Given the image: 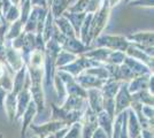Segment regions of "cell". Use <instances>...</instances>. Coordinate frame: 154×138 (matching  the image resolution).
Returning <instances> with one entry per match:
<instances>
[{
  "instance_id": "6da1fadb",
  "label": "cell",
  "mask_w": 154,
  "mask_h": 138,
  "mask_svg": "<svg viewBox=\"0 0 154 138\" xmlns=\"http://www.w3.org/2000/svg\"><path fill=\"white\" fill-rule=\"evenodd\" d=\"M110 11L112 8L109 6L108 0H103L99 11L93 14V17L91 21L90 31H89V41L90 44L96 40L97 37H99L103 29L108 24L109 17H110Z\"/></svg>"
},
{
  "instance_id": "7a4b0ae2",
  "label": "cell",
  "mask_w": 154,
  "mask_h": 138,
  "mask_svg": "<svg viewBox=\"0 0 154 138\" xmlns=\"http://www.w3.org/2000/svg\"><path fill=\"white\" fill-rule=\"evenodd\" d=\"M97 47H105L110 51H120V52L125 53L127 48L129 47V43L125 36H120V35H105L101 33L99 37H97L96 40Z\"/></svg>"
},
{
  "instance_id": "3957f363",
  "label": "cell",
  "mask_w": 154,
  "mask_h": 138,
  "mask_svg": "<svg viewBox=\"0 0 154 138\" xmlns=\"http://www.w3.org/2000/svg\"><path fill=\"white\" fill-rule=\"evenodd\" d=\"M55 74L58 75L60 79L62 81L64 85V89H66V93L67 96H75V97H81V98L86 99L88 94H86V90L83 89L82 86L79 85L76 82V79L74 76H71L70 74L66 72H62V70H58Z\"/></svg>"
},
{
  "instance_id": "277c9868",
  "label": "cell",
  "mask_w": 154,
  "mask_h": 138,
  "mask_svg": "<svg viewBox=\"0 0 154 138\" xmlns=\"http://www.w3.org/2000/svg\"><path fill=\"white\" fill-rule=\"evenodd\" d=\"M31 93H30V78L26 72V83L22 89V91L20 92L16 97V114H15V118L14 122H17L22 118L23 113L26 112V107L31 103Z\"/></svg>"
},
{
  "instance_id": "5b68a950",
  "label": "cell",
  "mask_w": 154,
  "mask_h": 138,
  "mask_svg": "<svg viewBox=\"0 0 154 138\" xmlns=\"http://www.w3.org/2000/svg\"><path fill=\"white\" fill-rule=\"evenodd\" d=\"M78 122L82 125V138H91L92 133L96 131V129L99 127L98 120H97V114L89 106H86V108L84 109Z\"/></svg>"
},
{
  "instance_id": "8992f818",
  "label": "cell",
  "mask_w": 154,
  "mask_h": 138,
  "mask_svg": "<svg viewBox=\"0 0 154 138\" xmlns=\"http://www.w3.org/2000/svg\"><path fill=\"white\" fill-rule=\"evenodd\" d=\"M52 121H62L70 127L79 121L83 112L81 111H66L55 104H52Z\"/></svg>"
},
{
  "instance_id": "52a82bcc",
  "label": "cell",
  "mask_w": 154,
  "mask_h": 138,
  "mask_svg": "<svg viewBox=\"0 0 154 138\" xmlns=\"http://www.w3.org/2000/svg\"><path fill=\"white\" fill-rule=\"evenodd\" d=\"M64 127H69L67 123H64L62 121H48L42 124H31L29 125V129H31L32 131L36 133V136L38 138H46L54 132L61 130Z\"/></svg>"
},
{
  "instance_id": "ba28073f",
  "label": "cell",
  "mask_w": 154,
  "mask_h": 138,
  "mask_svg": "<svg viewBox=\"0 0 154 138\" xmlns=\"http://www.w3.org/2000/svg\"><path fill=\"white\" fill-rule=\"evenodd\" d=\"M131 94L128 91V83L123 82L115 96V111L114 116H117L124 111H128L131 105Z\"/></svg>"
},
{
  "instance_id": "9c48e42d",
  "label": "cell",
  "mask_w": 154,
  "mask_h": 138,
  "mask_svg": "<svg viewBox=\"0 0 154 138\" xmlns=\"http://www.w3.org/2000/svg\"><path fill=\"white\" fill-rule=\"evenodd\" d=\"M9 43V41H8ZM6 66L13 72H19L24 65L21 52L17 50H14L11 44H7L6 41Z\"/></svg>"
},
{
  "instance_id": "30bf717a",
  "label": "cell",
  "mask_w": 154,
  "mask_h": 138,
  "mask_svg": "<svg viewBox=\"0 0 154 138\" xmlns=\"http://www.w3.org/2000/svg\"><path fill=\"white\" fill-rule=\"evenodd\" d=\"M75 79H76L77 83L82 86L83 89H85V90H89V89H100L101 90V87L106 83V81L97 78V77L92 76V75L86 74L85 72H81L78 76L75 77Z\"/></svg>"
},
{
  "instance_id": "8fae6325",
  "label": "cell",
  "mask_w": 154,
  "mask_h": 138,
  "mask_svg": "<svg viewBox=\"0 0 154 138\" xmlns=\"http://www.w3.org/2000/svg\"><path fill=\"white\" fill-rule=\"evenodd\" d=\"M61 50L71 53V54H75V55H82L91 48L84 45L83 43L79 40V38L75 37V38H66L64 43L61 46Z\"/></svg>"
},
{
  "instance_id": "7c38bea8",
  "label": "cell",
  "mask_w": 154,
  "mask_h": 138,
  "mask_svg": "<svg viewBox=\"0 0 154 138\" xmlns=\"http://www.w3.org/2000/svg\"><path fill=\"white\" fill-rule=\"evenodd\" d=\"M86 101L88 106L93 112L98 114L103 111V93L100 89H89L86 90Z\"/></svg>"
},
{
  "instance_id": "4fadbf2b",
  "label": "cell",
  "mask_w": 154,
  "mask_h": 138,
  "mask_svg": "<svg viewBox=\"0 0 154 138\" xmlns=\"http://www.w3.org/2000/svg\"><path fill=\"white\" fill-rule=\"evenodd\" d=\"M125 55L129 57V58H132V59L139 61V62H141V63H144V65H145V66H147L151 70H153V67H154L153 57L147 55L146 53H144L143 51L138 50L137 47L132 46L131 44H130L129 47L127 48V51H125Z\"/></svg>"
},
{
  "instance_id": "5bb4252c",
  "label": "cell",
  "mask_w": 154,
  "mask_h": 138,
  "mask_svg": "<svg viewBox=\"0 0 154 138\" xmlns=\"http://www.w3.org/2000/svg\"><path fill=\"white\" fill-rule=\"evenodd\" d=\"M88 106L86 99L81 98V97H75V96H67L63 103L60 105L61 108L66 111H81L84 112V109Z\"/></svg>"
},
{
  "instance_id": "9a60e30c",
  "label": "cell",
  "mask_w": 154,
  "mask_h": 138,
  "mask_svg": "<svg viewBox=\"0 0 154 138\" xmlns=\"http://www.w3.org/2000/svg\"><path fill=\"white\" fill-rule=\"evenodd\" d=\"M123 63L131 70V72L134 74L135 77L153 74V70H151L147 66H145L144 63H141V62H139V61H137V60H135V59H132V58H129L127 55H125V59L123 61Z\"/></svg>"
},
{
  "instance_id": "2e32d148",
  "label": "cell",
  "mask_w": 154,
  "mask_h": 138,
  "mask_svg": "<svg viewBox=\"0 0 154 138\" xmlns=\"http://www.w3.org/2000/svg\"><path fill=\"white\" fill-rule=\"evenodd\" d=\"M125 38L129 43H132V44L153 46L154 33L153 31H139V32L130 33L128 36H125Z\"/></svg>"
},
{
  "instance_id": "e0dca14e",
  "label": "cell",
  "mask_w": 154,
  "mask_h": 138,
  "mask_svg": "<svg viewBox=\"0 0 154 138\" xmlns=\"http://www.w3.org/2000/svg\"><path fill=\"white\" fill-rule=\"evenodd\" d=\"M35 50H36V33H26V32L24 43H23V45H22V48L20 50L24 65L28 63L29 58H30L31 53L33 52Z\"/></svg>"
},
{
  "instance_id": "ac0fdd59",
  "label": "cell",
  "mask_w": 154,
  "mask_h": 138,
  "mask_svg": "<svg viewBox=\"0 0 154 138\" xmlns=\"http://www.w3.org/2000/svg\"><path fill=\"white\" fill-rule=\"evenodd\" d=\"M38 113H37V107L35 105V103L31 100V103L29 104V106L26 107V112L23 113V115H22V128H21V137L23 138L26 136V131H28V129H29V125L32 123V121H33V118L35 116L37 115Z\"/></svg>"
},
{
  "instance_id": "d6986e66",
  "label": "cell",
  "mask_w": 154,
  "mask_h": 138,
  "mask_svg": "<svg viewBox=\"0 0 154 138\" xmlns=\"http://www.w3.org/2000/svg\"><path fill=\"white\" fill-rule=\"evenodd\" d=\"M85 15L86 13H75V12H69V11H66L62 14V16L64 19H67L68 22L71 24L77 38H79V31H81V28L84 22V19H85Z\"/></svg>"
},
{
  "instance_id": "ffe728a7",
  "label": "cell",
  "mask_w": 154,
  "mask_h": 138,
  "mask_svg": "<svg viewBox=\"0 0 154 138\" xmlns=\"http://www.w3.org/2000/svg\"><path fill=\"white\" fill-rule=\"evenodd\" d=\"M127 131H128L129 138H137L141 132L140 123L135 115V113L130 108L128 109V115H127Z\"/></svg>"
},
{
  "instance_id": "44dd1931",
  "label": "cell",
  "mask_w": 154,
  "mask_h": 138,
  "mask_svg": "<svg viewBox=\"0 0 154 138\" xmlns=\"http://www.w3.org/2000/svg\"><path fill=\"white\" fill-rule=\"evenodd\" d=\"M14 74L5 63L0 62V86L6 92L12 91Z\"/></svg>"
},
{
  "instance_id": "7402d4cb",
  "label": "cell",
  "mask_w": 154,
  "mask_h": 138,
  "mask_svg": "<svg viewBox=\"0 0 154 138\" xmlns=\"http://www.w3.org/2000/svg\"><path fill=\"white\" fill-rule=\"evenodd\" d=\"M110 50L108 48H105V47H96L93 50H89L88 52H85L83 54L84 57L89 58V59H92L101 63V65H106L107 62V59H108V55L110 54Z\"/></svg>"
},
{
  "instance_id": "603a6c76",
  "label": "cell",
  "mask_w": 154,
  "mask_h": 138,
  "mask_svg": "<svg viewBox=\"0 0 154 138\" xmlns=\"http://www.w3.org/2000/svg\"><path fill=\"white\" fill-rule=\"evenodd\" d=\"M151 75L138 76V77H135L130 82H128V91L130 92V94L137 93V92L141 91V90H146L148 87V81H149Z\"/></svg>"
},
{
  "instance_id": "cb8c5ba5",
  "label": "cell",
  "mask_w": 154,
  "mask_h": 138,
  "mask_svg": "<svg viewBox=\"0 0 154 138\" xmlns=\"http://www.w3.org/2000/svg\"><path fill=\"white\" fill-rule=\"evenodd\" d=\"M97 120H98V125L103 129V131L106 132L107 137H112V131H113V122H114V118H112L109 114L101 111L100 113L97 114Z\"/></svg>"
},
{
  "instance_id": "d4e9b609",
  "label": "cell",
  "mask_w": 154,
  "mask_h": 138,
  "mask_svg": "<svg viewBox=\"0 0 154 138\" xmlns=\"http://www.w3.org/2000/svg\"><path fill=\"white\" fill-rule=\"evenodd\" d=\"M16 97L13 94L12 92H8L6 94V98L4 101V106H5V112H6L7 118L11 123L14 122V118H15V114H16Z\"/></svg>"
},
{
  "instance_id": "484cf974",
  "label": "cell",
  "mask_w": 154,
  "mask_h": 138,
  "mask_svg": "<svg viewBox=\"0 0 154 138\" xmlns=\"http://www.w3.org/2000/svg\"><path fill=\"white\" fill-rule=\"evenodd\" d=\"M26 66H23L19 72H16L13 76V87H12V93L17 96L20 92L22 91L24 83H26Z\"/></svg>"
},
{
  "instance_id": "4316f807",
  "label": "cell",
  "mask_w": 154,
  "mask_h": 138,
  "mask_svg": "<svg viewBox=\"0 0 154 138\" xmlns=\"http://www.w3.org/2000/svg\"><path fill=\"white\" fill-rule=\"evenodd\" d=\"M54 24L57 26V28L60 30V32L62 33L64 37H67V38H75L76 37L77 38L76 33L74 31L71 24L68 22L67 19H64L63 16H60L58 19H54Z\"/></svg>"
},
{
  "instance_id": "83f0119b",
  "label": "cell",
  "mask_w": 154,
  "mask_h": 138,
  "mask_svg": "<svg viewBox=\"0 0 154 138\" xmlns=\"http://www.w3.org/2000/svg\"><path fill=\"white\" fill-rule=\"evenodd\" d=\"M38 17H39V8L32 7L31 13L29 15L26 24L23 26V31L26 33H36L37 26H38Z\"/></svg>"
},
{
  "instance_id": "f1b7e54d",
  "label": "cell",
  "mask_w": 154,
  "mask_h": 138,
  "mask_svg": "<svg viewBox=\"0 0 154 138\" xmlns=\"http://www.w3.org/2000/svg\"><path fill=\"white\" fill-rule=\"evenodd\" d=\"M121 86V82H117V81H112V79H107L105 85L101 87V93H103V97L105 98H113L115 99V96L119 89Z\"/></svg>"
},
{
  "instance_id": "f546056e",
  "label": "cell",
  "mask_w": 154,
  "mask_h": 138,
  "mask_svg": "<svg viewBox=\"0 0 154 138\" xmlns=\"http://www.w3.org/2000/svg\"><path fill=\"white\" fill-rule=\"evenodd\" d=\"M68 7H69V0H53L48 9L51 11L53 17L58 19L62 16V14L68 9Z\"/></svg>"
},
{
  "instance_id": "4dcf8cb0",
  "label": "cell",
  "mask_w": 154,
  "mask_h": 138,
  "mask_svg": "<svg viewBox=\"0 0 154 138\" xmlns=\"http://www.w3.org/2000/svg\"><path fill=\"white\" fill-rule=\"evenodd\" d=\"M53 28H54V17L52 15L51 11L48 9L47 15H46L45 22H44V26H43V39L45 43H47L48 40L52 38V35H53Z\"/></svg>"
},
{
  "instance_id": "1f68e13d",
  "label": "cell",
  "mask_w": 154,
  "mask_h": 138,
  "mask_svg": "<svg viewBox=\"0 0 154 138\" xmlns=\"http://www.w3.org/2000/svg\"><path fill=\"white\" fill-rule=\"evenodd\" d=\"M131 100L137 101V103H139L141 105L153 106V94L148 91L147 89L131 94Z\"/></svg>"
},
{
  "instance_id": "d6a6232c",
  "label": "cell",
  "mask_w": 154,
  "mask_h": 138,
  "mask_svg": "<svg viewBox=\"0 0 154 138\" xmlns=\"http://www.w3.org/2000/svg\"><path fill=\"white\" fill-rule=\"evenodd\" d=\"M22 31H23V24L21 23V21L19 19V20H16L15 22L9 24V26H8V29H7L6 31V35H5V40L6 41H12Z\"/></svg>"
},
{
  "instance_id": "836d02e7",
  "label": "cell",
  "mask_w": 154,
  "mask_h": 138,
  "mask_svg": "<svg viewBox=\"0 0 154 138\" xmlns=\"http://www.w3.org/2000/svg\"><path fill=\"white\" fill-rule=\"evenodd\" d=\"M77 57L78 55H75V54H71V53L66 52V51L61 50L60 53L58 54V57H57V60H55V67L57 68H61V67L67 66L70 62H72Z\"/></svg>"
},
{
  "instance_id": "e575fe53",
  "label": "cell",
  "mask_w": 154,
  "mask_h": 138,
  "mask_svg": "<svg viewBox=\"0 0 154 138\" xmlns=\"http://www.w3.org/2000/svg\"><path fill=\"white\" fill-rule=\"evenodd\" d=\"M53 86H54V90L57 92V97H58L59 104H62L63 100L66 99V97H67V93H66V89H64V85H63V83H62V81L60 79V77H59L57 74L54 75Z\"/></svg>"
},
{
  "instance_id": "d590c367",
  "label": "cell",
  "mask_w": 154,
  "mask_h": 138,
  "mask_svg": "<svg viewBox=\"0 0 154 138\" xmlns=\"http://www.w3.org/2000/svg\"><path fill=\"white\" fill-rule=\"evenodd\" d=\"M84 72L99 79H103V81H107L108 79V72H107V69L105 68V65H103V66L100 67H93V68L86 69Z\"/></svg>"
},
{
  "instance_id": "8d00e7d4",
  "label": "cell",
  "mask_w": 154,
  "mask_h": 138,
  "mask_svg": "<svg viewBox=\"0 0 154 138\" xmlns=\"http://www.w3.org/2000/svg\"><path fill=\"white\" fill-rule=\"evenodd\" d=\"M19 6H20V21L24 26L26 20H28V17H29V15L31 13L32 6L31 4H30V0H26L24 2L20 4Z\"/></svg>"
},
{
  "instance_id": "74e56055",
  "label": "cell",
  "mask_w": 154,
  "mask_h": 138,
  "mask_svg": "<svg viewBox=\"0 0 154 138\" xmlns=\"http://www.w3.org/2000/svg\"><path fill=\"white\" fill-rule=\"evenodd\" d=\"M125 59V53L120 52V51H112L110 54L108 55V59L106 65H115V66H120L122 65L123 61Z\"/></svg>"
},
{
  "instance_id": "f35d334b",
  "label": "cell",
  "mask_w": 154,
  "mask_h": 138,
  "mask_svg": "<svg viewBox=\"0 0 154 138\" xmlns=\"http://www.w3.org/2000/svg\"><path fill=\"white\" fill-rule=\"evenodd\" d=\"M20 19V6H16V5H13V6L9 8V11L7 12V14L4 16V20L7 23H13L16 20Z\"/></svg>"
},
{
  "instance_id": "ab89813d",
  "label": "cell",
  "mask_w": 154,
  "mask_h": 138,
  "mask_svg": "<svg viewBox=\"0 0 154 138\" xmlns=\"http://www.w3.org/2000/svg\"><path fill=\"white\" fill-rule=\"evenodd\" d=\"M63 138H82V125L79 122L71 124Z\"/></svg>"
},
{
  "instance_id": "60d3db41",
  "label": "cell",
  "mask_w": 154,
  "mask_h": 138,
  "mask_svg": "<svg viewBox=\"0 0 154 138\" xmlns=\"http://www.w3.org/2000/svg\"><path fill=\"white\" fill-rule=\"evenodd\" d=\"M89 2H90V0H77L72 6L68 7L67 11L75 12V13H85L86 8L89 6Z\"/></svg>"
},
{
  "instance_id": "b9f144b4",
  "label": "cell",
  "mask_w": 154,
  "mask_h": 138,
  "mask_svg": "<svg viewBox=\"0 0 154 138\" xmlns=\"http://www.w3.org/2000/svg\"><path fill=\"white\" fill-rule=\"evenodd\" d=\"M24 37H26V32H24V31H22V32L20 33L16 38H14L12 41H9V44H11V46L13 47L14 50L20 51V50L22 48L23 43H24Z\"/></svg>"
},
{
  "instance_id": "7bdbcfd3",
  "label": "cell",
  "mask_w": 154,
  "mask_h": 138,
  "mask_svg": "<svg viewBox=\"0 0 154 138\" xmlns=\"http://www.w3.org/2000/svg\"><path fill=\"white\" fill-rule=\"evenodd\" d=\"M154 0H132L130 1L128 5L131 7H148L153 8Z\"/></svg>"
},
{
  "instance_id": "ee69618b",
  "label": "cell",
  "mask_w": 154,
  "mask_h": 138,
  "mask_svg": "<svg viewBox=\"0 0 154 138\" xmlns=\"http://www.w3.org/2000/svg\"><path fill=\"white\" fill-rule=\"evenodd\" d=\"M103 0H90L89 2V6L86 8L85 13H91V14H94L99 11V8L101 6Z\"/></svg>"
},
{
  "instance_id": "f6af8a7d",
  "label": "cell",
  "mask_w": 154,
  "mask_h": 138,
  "mask_svg": "<svg viewBox=\"0 0 154 138\" xmlns=\"http://www.w3.org/2000/svg\"><path fill=\"white\" fill-rule=\"evenodd\" d=\"M141 114H143L144 118H146L148 121H153V106L143 105V107H141Z\"/></svg>"
},
{
  "instance_id": "bcb514c9",
  "label": "cell",
  "mask_w": 154,
  "mask_h": 138,
  "mask_svg": "<svg viewBox=\"0 0 154 138\" xmlns=\"http://www.w3.org/2000/svg\"><path fill=\"white\" fill-rule=\"evenodd\" d=\"M45 45L46 43L43 39L42 33H36V50L40 52H45Z\"/></svg>"
},
{
  "instance_id": "7dc6e473",
  "label": "cell",
  "mask_w": 154,
  "mask_h": 138,
  "mask_svg": "<svg viewBox=\"0 0 154 138\" xmlns=\"http://www.w3.org/2000/svg\"><path fill=\"white\" fill-rule=\"evenodd\" d=\"M13 6L12 1L11 0H1V8H0V13H1V16L4 17L7 14V12L9 11V8Z\"/></svg>"
},
{
  "instance_id": "c3c4849f",
  "label": "cell",
  "mask_w": 154,
  "mask_h": 138,
  "mask_svg": "<svg viewBox=\"0 0 154 138\" xmlns=\"http://www.w3.org/2000/svg\"><path fill=\"white\" fill-rule=\"evenodd\" d=\"M0 62L6 65V41H0Z\"/></svg>"
},
{
  "instance_id": "681fc988",
  "label": "cell",
  "mask_w": 154,
  "mask_h": 138,
  "mask_svg": "<svg viewBox=\"0 0 154 138\" xmlns=\"http://www.w3.org/2000/svg\"><path fill=\"white\" fill-rule=\"evenodd\" d=\"M30 4L32 7H37V8H48L47 0H30Z\"/></svg>"
},
{
  "instance_id": "f907efd6",
  "label": "cell",
  "mask_w": 154,
  "mask_h": 138,
  "mask_svg": "<svg viewBox=\"0 0 154 138\" xmlns=\"http://www.w3.org/2000/svg\"><path fill=\"white\" fill-rule=\"evenodd\" d=\"M68 129H69V127H64V128H62L61 130H59V131L52 133V135L47 136L46 138H63L64 135H66L67 131H68Z\"/></svg>"
},
{
  "instance_id": "816d5d0a",
  "label": "cell",
  "mask_w": 154,
  "mask_h": 138,
  "mask_svg": "<svg viewBox=\"0 0 154 138\" xmlns=\"http://www.w3.org/2000/svg\"><path fill=\"white\" fill-rule=\"evenodd\" d=\"M91 138H108V137H107L106 132L103 131L100 127H98V128L96 129V131L92 133Z\"/></svg>"
},
{
  "instance_id": "f5cc1de1",
  "label": "cell",
  "mask_w": 154,
  "mask_h": 138,
  "mask_svg": "<svg viewBox=\"0 0 154 138\" xmlns=\"http://www.w3.org/2000/svg\"><path fill=\"white\" fill-rule=\"evenodd\" d=\"M8 26H9V23H7V22L0 26V41H6L5 40V35H6Z\"/></svg>"
},
{
  "instance_id": "db71d44e",
  "label": "cell",
  "mask_w": 154,
  "mask_h": 138,
  "mask_svg": "<svg viewBox=\"0 0 154 138\" xmlns=\"http://www.w3.org/2000/svg\"><path fill=\"white\" fill-rule=\"evenodd\" d=\"M8 92H6L1 86H0V109H4V101L6 98V94Z\"/></svg>"
},
{
  "instance_id": "11a10c76",
  "label": "cell",
  "mask_w": 154,
  "mask_h": 138,
  "mask_svg": "<svg viewBox=\"0 0 154 138\" xmlns=\"http://www.w3.org/2000/svg\"><path fill=\"white\" fill-rule=\"evenodd\" d=\"M147 90L152 94H154V76H153V74L149 76V81H148V87H147Z\"/></svg>"
},
{
  "instance_id": "9f6ffc18",
  "label": "cell",
  "mask_w": 154,
  "mask_h": 138,
  "mask_svg": "<svg viewBox=\"0 0 154 138\" xmlns=\"http://www.w3.org/2000/svg\"><path fill=\"white\" fill-rule=\"evenodd\" d=\"M121 1H122V0H108V4H109V6H110V8H113V7L117 6Z\"/></svg>"
},
{
  "instance_id": "6f0895ef",
  "label": "cell",
  "mask_w": 154,
  "mask_h": 138,
  "mask_svg": "<svg viewBox=\"0 0 154 138\" xmlns=\"http://www.w3.org/2000/svg\"><path fill=\"white\" fill-rule=\"evenodd\" d=\"M11 1H12L13 5H16V6H19L20 5V0H11Z\"/></svg>"
},
{
  "instance_id": "680465c9",
  "label": "cell",
  "mask_w": 154,
  "mask_h": 138,
  "mask_svg": "<svg viewBox=\"0 0 154 138\" xmlns=\"http://www.w3.org/2000/svg\"><path fill=\"white\" fill-rule=\"evenodd\" d=\"M4 23H5V20H4V17H2V16H1V14H0V26H1V24H4Z\"/></svg>"
},
{
  "instance_id": "91938a15",
  "label": "cell",
  "mask_w": 154,
  "mask_h": 138,
  "mask_svg": "<svg viewBox=\"0 0 154 138\" xmlns=\"http://www.w3.org/2000/svg\"><path fill=\"white\" fill-rule=\"evenodd\" d=\"M130 1H132V0H125V4H129Z\"/></svg>"
},
{
  "instance_id": "94428289",
  "label": "cell",
  "mask_w": 154,
  "mask_h": 138,
  "mask_svg": "<svg viewBox=\"0 0 154 138\" xmlns=\"http://www.w3.org/2000/svg\"><path fill=\"white\" fill-rule=\"evenodd\" d=\"M0 138H4V135H2L1 132H0Z\"/></svg>"
},
{
  "instance_id": "6125c7cd",
  "label": "cell",
  "mask_w": 154,
  "mask_h": 138,
  "mask_svg": "<svg viewBox=\"0 0 154 138\" xmlns=\"http://www.w3.org/2000/svg\"><path fill=\"white\" fill-rule=\"evenodd\" d=\"M26 0H20V4H22V2H24Z\"/></svg>"
},
{
  "instance_id": "be15d7a7",
  "label": "cell",
  "mask_w": 154,
  "mask_h": 138,
  "mask_svg": "<svg viewBox=\"0 0 154 138\" xmlns=\"http://www.w3.org/2000/svg\"><path fill=\"white\" fill-rule=\"evenodd\" d=\"M0 8H1V0H0ZM1 14V13H0Z\"/></svg>"
},
{
  "instance_id": "e7e4bbea",
  "label": "cell",
  "mask_w": 154,
  "mask_h": 138,
  "mask_svg": "<svg viewBox=\"0 0 154 138\" xmlns=\"http://www.w3.org/2000/svg\"><path fill=\"white\" fill-rule=\"evenodd\" d=\"M32 138H38V137H37V136H33V137H32Z\"/></svg>"
},
{
  "instance_id": "03108f58",
  "label": "cell",
  "mask_w": 154,
  "mask_h": 138,
  "mask_svg": "<svg viewBox=\"0 0 154 138\" xmlns=\"http://www.w3.org/2000/svg\"><path fill=\"white\" fill-rule=\"evenodd\" d=\"M137 138H140V135H139V136H138V137H137Z\"/></svg>"
}]
</instances>
